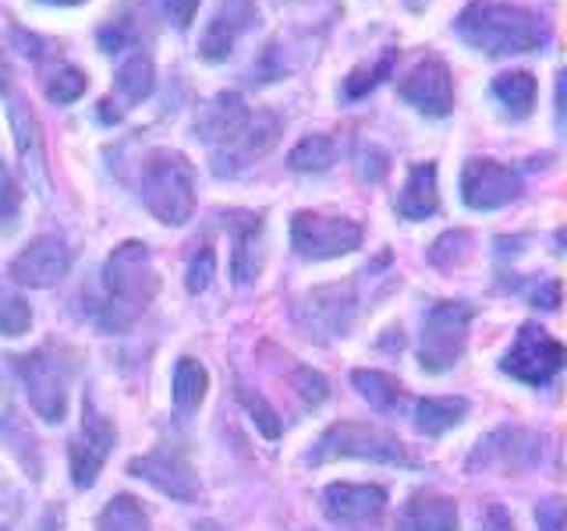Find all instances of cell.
<instances>
[{
    "mask_svg": "<svg viewBox=\"0 0 567 531\" xmlns=\"http://www.w3.org/2000/svg\"><path fill=\"white\" fill-rule=\"evenodd\" d=\"M156 270L153 256L142 241L117 244L103 262V298L96 309V323L106 333L132 330L156 298Z\"/></svg>",
    "mask_w": 567,
    "mask_h": 531,
    "instance_id": "obj_1",
    "label": "cell"
},
{
    "mask_svg": "<svg viewBox=\"0 0 567 531\" xmlns=\"http://www.w3.org/2000/svg\"><path fill=\"white\" fill-rule=\"evenodd\" d=\"M454 25L461 40L489 58L528 53L546 43L543 18L522 4H504V0H472Z\"/></svg>",
    "mask_w": 567,
    "mask_h": 531,
    "instance_id": "obj_2",
    "label": "cell"
},
{
    "mask_svg": "<svg viewBox=\"0 0 567 531\" xmlns=\"http://www.w3.org/2000/svg\"><path fill=\"white\" fill-rule=\"evenodd\" d=\"M138 199L159 223L182 227L195 212V170L185 153L153 149L138 170Z\"/></svg>",
    "mask_w": 567,
    "mask_h": 531,
    "instance_id": "obj_3",
    "label": "cell"
},
{
    "mask_svg": "<svg viewBox=\"0 0 567 531\" xmlns=\"http://www.w3.org/2000/svg\"><path fill=\"white\" fill-rule=\"evenodd\" d=\"M475 319V309L468 301H436L422 319V336H419V365L440 376V372L454 368L465 358L468 347V326Z\"/></svg>",
    "mask_w": 567,
    "mask_h": 531,
    "instance_id": "obj_4",
    "label": "cell"
},
{
    "mask_svg": "<svg viewBox=\"0 0 567 531\" xmlns=\"http://www.w3.org/2000/svg\"><path fill=\"white\" fill-rule=\"evenodd\" d=\"M341 457L377 460V465H408V450L394 433L377 429V425H362V421L330 425L312 447L309 465H330V460H341Z\"/></svg>",
    "mask_w": 567,
    "mask_h": 531,
    "instance_id": "obj_5",
    "label": "cell"
},
{
    "mask_svg": "<svg viewBox=\"0 0 567 531\" xmlns=\"http://www.w3.org/2000/svg\"><path fill=\"white\" fill-rule=\"evenodd\" d=\"M291 244L301 259L323 262L354 252L362 244V227L348 217H323V212L301 209L291 217Z\"/></svg>",
    "mask_w": 567,
    "mask_h": 531,
    "instance_id": "obj_6",
    "label": "cell"
},
{
    "mask_svg": "<svg viewBox=\"0 0 567 531\" xmlns=\"http://www.w3.org/2000/svg\"><path fill=\"white\" fill-rule=\"evenodd\" d=\"M32 412L43 421H61L68 415V365L47 347L14 358Z\"/></svg>",
    "mask_w": 567,
    "mask_h": 531,
    "instance_id": "obj_7",
    "label": "cell"
},
{
    "mask_svg": "<svg viewBox=\"0 0 567 531\" xmlns=\"http://www.w3.org/2000/svg\"><path fill=\"white\" fill-rule=\"evenodd\" d=\"M564 358H567V351L557 336H549L536 323H525L518 330V336H514L511 351L504 354L501 368L507 376L522 379L528 386H546L564 368Z\"/></svg>",
    "mask_w": 567,
    "mask_h": 531,
    "instance_id": "obj_8",
    "label": "cell"
},
{
    "mask_svg": "<svg viewBox=\"0 0 567 531\" xmlns=\"http://www.w3.org/2000/svg\"><path fill=\"white\" fill-rule=\"evenodd\" d=\"M114 425L106 421L93 400L82 404V433L71 439L68 447V460H71V482H75V489H93L96 478L106 465V457H111L114 450Z\"/></svg>",
    "mask_w": 567,
    "mask_h": 531,
    "instance_id": "obj_9",
    "label": "cell"
},
{
    "mask_svg": "<svg viewBox=\"0 0 567 531\" xmlns=\"http://www.w3.org/2000/svg\"><path fill=\"white\" fill-rule=\"evenodd\" d=\"M295 319L306 336L316 341H330V336H344L354 319V291L351 283H330V288H316L298 301Z\"/></svg>",
    "mask_w": 567,
    "mask_h": 531,
    "instance_id": "obj_10",
    "label": "cell"
},
{
    "mask_svg": "<svg viewBox=\"0 0 567 531\" xmlns=\"http://www.w3.org/2000/svg\"><path fill=\"white\" fill-rule=\"evenodd\" d=\"M522 195V177L489 156H472L461 167V199L468 209H504Z\"/></svg>",
    "mask_w": 567,
    "mask_h": 531,
    "instance_id": "obj_11",
    "label": "cell"
},
{
    "mask_svg": "<svg viewBox=\"0 0 567 531\" xmlns=\"http://www.w3.org/2000/svg\"><path fill=\"white\" fill-rule=\"evenodd\" d=\"M8 121H11L18 159H22L29 185L35 188L40 199H47L50 177H47V146H43V132H40V117H35V111L25 103V96L11 93V88H8Z\"/></svg>",
    "mask_w": 567,
    "mask_h": 531,
    "instance_id": "obj_12",
    "label": "cell"
},
{
    "mask_svg": "<svg viewBox=\"0 0 567 531\" xmlns=\"http://www.w3.org/2000/svg\"><path fill=\"white\" fill-rule=\"evenodd\" d=\"M398 96L404 103H412L419 114L425 117H447L454 111V79L451 67L440 58H425L404 75L398 85Z\"/></svg>",
    "mask_w": 567,
    "mask_h": 531,
    "instance_id": "obj_13",
    "label": "cell"
},
{
    "mask_svg": "<svg viewBox=\"0 0 567 531\" xmlns=\"http://www.w3.org/2000/svg\"><path fill=\"white\" fill-rule=\"evenodd\" d=\"M71 270V248L58 235L32 238L8 266V273L22 288H53Z\"/></svg>",
    "mask_w": 567,
    "mask_h": 531,
    "instance_id": "obj_14",
    "label": "cell"
},
{
    "mask_svg": "<svg viewBox=\"0 0 567 531\" xmlns=\"http://www.w3.org/2000/svg\"><path fill=\"white\" fill-rule=\"evenodd\" d=\"M386 510V492L380 486H354L333 482L323 489V513L327 521L341 528H372Z\"/></svg>",
    "mask_w": 567,
    "mask_h": 531,
    "instance_id": "obj_15",
    "label": "cell"
},
{
    "mask_svg": "<svg viewBox=\"0 0 567 531\" xmlns=\"http://www.w3.org/2000/svg\"><path fill=\"white\" fill-rule=\"evenodd\" d=\"M259 22V11H256V0H220L217 11H213L209 25L203 32V43H199V58L217 64L227 61L235 53L238 40Z\"/></svg>",
    "mask_w": 567,
    "mask_h": 531,
    "instance_id": "obj_16",
    "label": "cell"
},
{
    "mask_svg": "<svg viewBox=\"0 0 567 531\" xmlns=\"http://www.w3.org/2000/svg\"><path fill=\"white\" fill-rule=\"evenodd\" d=\"M128 471L135 478H146L153 489L171 496V500L192 503L199 496V478H195L192 465L177 450H153L146 457H135Z\"/></svg>",
    "mask_w": 567,
    "mask_h": 531,
    "instance_id": "obj_17",
    "label": "cell"
},
{
    "mask_svg": "<svg viewBox=\"0 0 567 531\" xmlns=\"http://www.w3.org/2000/svg\"><path fill=\"white\" fill-rule=\"evenodd\" d=\"M248 106L238 93H217L213 96L199 117H195V135H199L203 142H209V146H235L238 135L245 132V124H248Z\"/></svg>",
    "mask_w": 567,
    "mask_h": 531,
    "instance_id": "obj_18",
    "label": "cell"
},
{
    "mask_svg": "<svg viewBox=\"0 0 567 531\" xmlns=\"http://www.w3.org/2000/svg\"><path fill=\"white\" fill-rule=\"evenodd\" d=\"M543 457V436L528 429H496L478 442V450L472 454V468L493 465L501 460L504 468H532Z\"/></svg>",
    "mask_w": 567,
    "mask_h": 531,
    "instance_id": "obj_19",
    "label": "cell"
},
{
    "mask_svg": "<svg viewBox=\"0 0 567 531\" xmlns=\"http://www.w3.org/2000/svg\"><path fill=\"white\" fill-rule=\"evenodd\" d=\"M457 503L440 492H415L398 510L394 531H457Z\"/></svg>",
    "mask_w": 567,
    "mask_h": 531,
    "instance_id": "obj_20",
    "label": "cell"
},
{
    "mask_svg": "<svg viewBox=\"0 0 567 531\" xmlns=\"http://www.w3.org/2000/svg\"><path fill=\"white\" fill-rule=\"evenodd\" d=\"M398 212L404 220H425L440 209V188H436V164H412L404 177V188L398 191Z\"/></svg>",
    "mask_w": 567,
    "mask_h": 531,
    "instance_id": "obj_21",
    "label": "cell"
},
{
    "mask_svg": "<svg viewBox=\"0 0 567 531\" xmlns=\"http://www.w3.org/2000/svg\"><path fill=\"white\" fill-rule=\"evenodd\" d=\"M259 235H262V217L252 212H238L230 220V241H235V256H230V277L238 288L252 283L259 273Z\"/></svg>",
    "mask_w": 567,
    "mask_h": 531,
    "instance_id": "obj_22",
    "label": "cell"
},
{
    "mask_svg": "<svg viewBox=\"0 0 567 531\" xmlns=\"http://www.w3.org/2000/svg\"><path fill=\"white\" fill-rule=\"evenodd\" d=\"M468 415L465 397H422L415 404V429L425 436H443Z\"/></svg>",
    "mask_w": 567,
    "mask_h": 531,
    "instance_id": "obj_23",
    "label": "cell"
},
{
    "mask_svg": "<svg viewBox=\"0 0 567 531\" xmlns=\"http://www.w3.org/2000/svg\"><path fill=\"white\" fill-rule=\"evenodd\" d=\"M280 138V121L274 114H252L245 124V132L238 135L235 146H227L230 153V164H241V159H259L266 156Z\"/></svg>",
    "mask_w": 567,
    "mask_h": 531,
    "instance_id": "obj_24",
    "label": "cell"
},
{
    "mask_svg": "<svg viewBox=\"0 0 567 531\" xmlns=\"http://www.w3.org/2000/svg\"><path fill=\"white\" fill-rule=\"evenodd\" d=\"M114 85H117V93L128 100V103H142L150 93H153V85H156V71H153V58L146 50H135L128 53L117 71H114Z\"/></svg>",
    "mask_w": 567,
    "mask_h": 531,
    "instance_id": "obj_25",
    "label": "cell"
},
{
    "mask_svg": "<svg viewBox=\"0 0 567 531\" xmlns=\"http://www.w3.org/2000/svg\"><path fill=\"white\" fill-rule=\"evenodd\" d=\"M493 96L504 103L511 117H528L536 106V79L528 71H504L493 79Z\"/></svg>",
    "mask_w": 567,
    "mask_h": 531,
    "instance_id": "obj_26",
    "label": "cell"
},
{
    "mask_svg": "<svg viewBox=\"0 0 567 531\" xmlns=\"http://www.w3.org/2000/svg\"><path fill=\"white\" fill-rule=\"evenodd\" d=\"M351 383L362 394V400H369L372 407H380V412H394V407L401 404V397H404V386L390 376V372H380V368H354Z\"/></svg>",
    "mask_w": 567,
    "mask_h": 531,
    "instance_id": "obj_27",
    "label": "cell"
},
{
    "mask_svg": "<svg viewBox=\"0 0 567 531\" xmlns=\"http://www.w3.org/2000/svg\"><path fill=\"white\" fill-rule=\"evenodd\" d=\"M206 389H209V372L199 362H195V358L177 362V368H174V389H171L177 412H195V407L203 404Z\"/></svg>",
    "mask_w": 567,
    "mask_h": 531,
    "instance_id": "obj_28",
    "label": "cell"
},
{
    "mask_svg": "<svg viewBox=\"0 0 567 531\" xmlns=\"http://www.w3.org/2000/svg\"><path fill=\"white\" fill-rule=\"evenodd\" d=\"M337 159V142L330 135H306L288 153V167L298 174H323Z\"/></svg>",
    "mask_w": 567,
    "mask_h": 531,
    "instance_id": "obj_29",
    "label": "cell"
},
{
    "mask_svg": "<svg viewBox=\"0 0 567 531\" xmlns=\"http://www.w3.org/2000/svg\"><path fill=\"white\" fill-rule=\"evenodd\" d=\"M96 531H150V513L142 510V503L135 500V496L121 492L103 507Z\"/></svg>",
    "mask_w": 567,
    "mask_h": 531,
    "instance_id": "obj_30",
    "label": "cell"
},
{
    "mask_svg": "<svg viewBox=\"0 0 567 531\" xmlns=\"http://www.w3.org/2000/svg\"><path fill=\"white\" fill-rule=\"evenodd\" d=\"M89 88V75L82 67H75V64H68V61H58V67L50 71V75L43 79V93H47V100L50 103H58V106H64V103H75L82 93Z\"/></svg>",
    "mask_w": 567,
    "mask_h": 531,
    "instance_id": "obj_31",
    "label": "cell"
},
{
    "mask_svg": "<svg viewBox=\"0 0 567 531\" xmlns=\"http://www.w3.org/2000/svg\"><path fill=\"white\" fill-rule=\"evenodd\" d=\"M394 64H398V50H386L377 64L354 67L351 75L344 79V100H362V96H369L372 88H377L383 79H390V71H394Z\"/></svg>",
    "mask_w": 567,
    "mask_h": 531,
    "instance_id": "obj_32",
    "label": "cell"
},
{
    "mask_svg": "<svg viewBox=\"0 0 567 531\" xmlns=\"http://www.w3.org/2000/svg\"><path fill=\"white\" fill-rule=\"evenodd\" d=\"M32 326L29 301L8 283H0V336H22Z\"/></svg>",
    "mask_w": 567,
    "mask_h": 531,
    "instance_id": "obj_33",
    "label": "cell"
},
{
    "mask_svg": "<svg viewBox=\"0 0 567 531\" xmlns=\"http://www.w3.org/2000/svg\"><path fill=\"white\" fill-rule=\"evenodd\" d=\"M238 400H241V407L248 415H252V421H256V429L266 436V439H277L280 436V418H277V412L270 404H266V397L262 394H252V389H238Z\"/></svg>",
    "mask_w": 567,
    "mask_h": 531,
    "instance_id": "obj_34",
    "label": "cell"
},
{
    "mask_svg": "<svg viewBox=\"0 0 567 531\" xmlns=\"http://www.w3.org/2000/svg\"><path fill=\"white\" fill-rule=\"evenodd\" d=\"M468 244H472V238L465 235V230H451V235H443V238H436L433 241V248H430V262L433 266H454V262H461L468 256Z\"/></svg>",
    "mask_w": 567,
    "mask_h": 531,
    "instance_id": "obj_35",
    "label": "cell"
},
{
    "mask_svg": "<svg viewBox=\"0 0 567 531\" xmlns=\"http://www.w3.org/2000/svg\"><path fill=\"white\" fill-rule=\"evenodd\" d=\"M213 273H217V256H213V248L209 244H203L199 252L192 256V262H188V277H185V288L192 291V294H203L209 283H213Z\"/></svg>",
    "mask_w": 567,
    "mask_h": 531,
    "instance_id": "obj_36",
    "label": "cell"
},
{
    "mask_svg": "<svg viewBox=\"0 0 567 531\" xmlns=\"http://www.w3.org/2000/svg\"><path fill=\"white\" fill-rule=\"evenodd\" d=\"M18 206H22V195H18V185L11 170L4 167V159H0V235H8L18 220Z\"/></svg>",
    "mask_w": 567,
    "mask_h": 531,
    "instance_id": "obj_37",
    "label": "cell"
},
{
    "mask_svg": "<svg viewBox=\"0 0 567 531\" xmlns=\"http://www.w3.org/2000/svg\"><path fill=\"white\" fill-rule=\"evenodd\" d=\"M295 389H298V397L306 400V404H323L327 400V394H330V386H327V379L319 376V372H312V368H306L301 365L298 372H295Z\"/></svg>",
    "mask_w": 567,
    "mask_h": 531,
    "instance_id": "obj_38",
    "label": "cell"
},
{
    "mask_svg": "<svg viewBox=\"0 0 567 531\" xmlns=\"http://www.w3.org/2000/svg\"><path fill=\"white\" fill-rule=\"evenodd\" d=\"M536 521H539V531H564L567 518H564V503L560 500H546L536 507Z\"/></svg>",
    "mask_w": 567,
    "mask_h": 531,
    "instance_id": "obj_39",
    "label": "cell"
},
{
    "mask_svg": "<svg viewBox=\"0 0 567 531\" xmlns=\"http://www.w3.org/2000/svg\"><path fill=\"white\" fill-rule=\"evenodd\" d=\"M164 11L171 14V22L177 29H188L195 11H199V0H164Z\"/></svg>",
    "mask_w": 567,
    "mask_h": 531,
    "instance_id": "obj_40",
    "label": "cell"
},
{
    "mask_svg": "<svg viewBox=\"0 0 567 531\" xmlns=\"http://www.w3.org/2000/svg\"><path fill=\"white\" fill-rule=\"evenodd\" d=\"M478 531H514V524H511L504 507H489L486 521H483V528H478Z\"/></svg>",
    "mask_w": 567,
    "mask_h": 531,
    "instance_id": "obj_41",
    "label": "cell"
},
{
    "mask_svg": "<svg viewBox=\"0 0 567 531\" xmlns=\"http://www.w3.org/2000/svg\"><path fill=\"white\" fill-rule=\"evenodd\" d=\"M543 301V309H557L560 305V283L557 280H549L543 291H536V305Z\"/></svg>",
    "mask_w": 567,
    "mask_h": 531,
    "instance_id": "obj_42",
    "label": "cell"
},
{
    "mask_svg": "<svg viewBox=\"0 0 567 531\" xmlns=\"http://www.w3.org/2000/svg\"><path fill=\"white\" fill-rule=\"evenodd\" d=\"M100 117H103L106 124H111V121H121V114L111 111V100H103V103H100Z\"/></svg>",
    "mask_w": 567,
    "mask_h": 531,
    "instance_id": "obj_43",
    "label": "cell"
},
{
    "mask_svg": "<svg viewBox=\"0 0 567 531\" xmlns=\"http://www.w3.org/2000/svg\"><path fill=\"white\" fill-rule=\"evenodd\" d=\"M43 4H58V8H71V4H82V0H43Z\"/></svg>",
    "mask_w": 567,
    "mask_h": 531,
    "instance_id": "obj_44",
    "label": "cell"
},
{
    "mask_svg": "<svg viewBox=\"0 0 567 531\" xmlns=\"http://www.w3.org/2000/svg\"><path fill=\"white\" fill-rule=\"evenodd\" d=\"M0 489H4V478H0Z\"/></svg>",
    "mask_w": 567,
    "mask_h": 531,
    "instance_id": "obj_45",
    "label": "cell"
},
{
    "mask_svg": "<svg viewBox=\"0 0 567 531\" xmlns=\"http://www.w3.org/2000/svg\"><path fill=\"white\" fill-rule=\"evenodd\" d=\"M0 531H4V528H0Z\"/></svg>",
    "mask_w": 567,
    "mask_h": 531,
    "instance_id": "obj_46",
    "label": "cell"
}]
</instances>
